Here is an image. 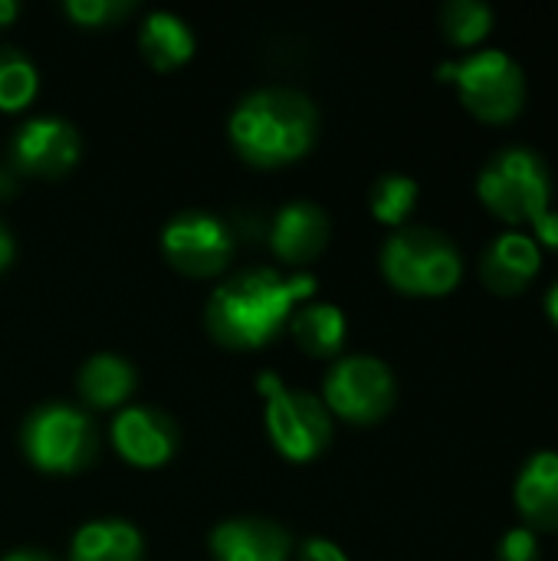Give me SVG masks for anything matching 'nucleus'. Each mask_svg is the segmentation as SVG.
<instances>
[{"label":"nucleus","instance_id":"3","mask_svg":"<svg viewBox=\"0 0 558 561\" xmlns=\"http://www.w3.org/2000/svg\"><path fill=\"white\" fill-rule=\"evenodd\" d=\"M385 279L408 296H444L464 276L457 243L434 227H401L382 247Z\"/></svg>","mask_w":558,"mask_h":561},{"label":"nucleus","instance_id":"2","mask_svg":"<svg viewBox=\"0 0 558 561\" xmlns=\"http://www.w3.org/2000/svg\"><path fill=\"white\" fill-rule=\"evenodd\" d=\"M319 115L309 95L296 89H257L237 102L227 131L240 158L276 168L303 158L316 141Z\"/></svg>","mask_w":558,"mask_h":561},{"label":"nucleus","instance_id":"20","mask_svg":"<svg viewBox=\"0 0 558 561\" xmlns=\"http://www.w3.org/2000/svg\"><path fill=\"white\" fill-rule=\"evenodd\" d=\"M39 89V72L30 62L26 53L16 46H0V108L3 112H20L23 105L33 102Z\"/></svg>","mask_w":558,"mask_h":561},{"label":"nucleus","instance_id":"6","mask_svg":"<svg viewBox=\"0 0 558 561\" xmlns=\"http://www.w3.org/2000/svg\"><path fill=\"white\" fill-rule=\"evenodd\" d=\"M441 79L454 82L460 102L483 122H510L526 102L523 66L503 49H477L457 62L437 69Z\"/></svg>","mask_w":558,"mask_h":561},{"label":"nucleus","instance_id":"13","mask_svg":"<svg viewBox=\"0 0 558 561\" xmlns=\"http://www.w3.org/2000/svg\"><path fill=\"white\" fill-rule=\"evenodd\" d=\"M329 214L312 201H293L280 207L270 224V247L286 263H309L329 243Z\"/></svg>","mask_w":558,"mask_h":561},{"label":"nucleus","instance_id":"23","mask_svg":"<svg viewBox=\"0 0 558 561\" xmlns=\"http://www.w3.org/2000/svg\"><path fill=\"white\" fill-rule=\"evenodd\" d=\"M132 10L128 0H66V13L82 26H102Z\"/></svg>","mask_w":558,"mask_h":561},{"label":"nucleus","instance_id":"12","mask_svg":"<svg viewBox=\"0 0 558 561\" xmlns=\"http://www.w3.org/2000/svg\"><path fill=\"white\" fill-rule=\"evenodd\" d=\"M293 542L289 533L260 516L227 519L210 533L214 561H289Z\"/></svg>","mask_w":558,"mask_h":561},{"label":"nucleus","instance_id":"15","mask_svg":"<svg viewBox=\"0 0 558 561\" xmlns=\"http://www.w3.org/2000/svg\"><path fill=\"white\" fill-rule=\"evenodd\" d=\"M516 510L536 529H558V454H533L516 477Z\"/></svg>","mask_w":558,"mask_h":561},{"label":"nucleus","instance_id":"18","mask_svg":"<svg viewBox=\"0 0 558 561\" xmlns=\"http://www.w3.org/2000/svg\"><path fill=\"white\" fill-rule=\"evenodd\" d=\"M76 385H79L82 401H89L92 408H118L135 391L138 375H135V365L128 358L112 355V352H99L79 368Z\"/></svg>","mask_w":558,"mask_h":561},{"label":"nucleus","instance_id":"4","mask_svg":"<svg viewBox=\"0 0 558 561\" xmlns=\"http://www.w3.org/2000/svg\"><path fill=\"white\" fill-rule=\"evenodd\" d=\"M477 194L500 220L533 224L549 210L553 178L539 151L526 145H506L483 164Z\"/></svg>","mask_w":558,"mask_h":561},{"label":"nucleus","instance_id":"14","mask_svg":"<svg viewBox=\"0 0 558 561\" xmlns=\"http://www.w3.org/2000/svg\"><path fill=\"white\" fill-rule=\"evenodd\" d=\"M539 263H543L539 243L529 233L506 230V233H500L483 250V256H480V276H483V283L493 293L513 296V293H523L536 279Z\"/></svg>","mask_w":558,"mask_h":561},{"label":"nucleus","instance_id":"29","mask_svg":"<svg viewBox=\"0 0 558 561\" xmlns=\"http://www.w3.org/2000/svg\"><path fill=\"white\" fill-rule=\"evenodd\" d=\"M546 316L558 325V283H553L549 293H546Z\"/></svg>","mask_w":558,"mask_h":561},{"label":"nucleus","instance_id":"19","mask_svg":"<svg viewBox=\"0 0 558 561\" xmlns=\"http://www.w3.org/2000/svg\"><path fill=\"white\" fill-rule=\"evenodd\" d=\"M289 332L296 345L309 355H335L345 345L349 322L335 302H309L299 306L289 319Z\"/></svg>","mask_w":558,"mask_h":561},{"label":"nucleus","instance_id":"27","mask_svg":"<svg viewBox=\"0 0 558 561\" xmlns=\"http://www.w3.org/2000/svg\"><path fill=\"white\" fill-rule=\"evenodd\" d=\"M10 260H13V237H10V230L0 224V270H7Z\"/></svg>","mask_w":558,"mask_h":561},{"label":"nucleus","instance_id":"11","mask_svg":"<svg viewBox=\"0 0 558 561\" xmlns=\"http://www.w3.org/2000/svg\"><path fill=\"white\" fill-rule=\"evenodd\" d=\"M112 444L135 467H161L178 447V427L168 414L135 404L112 421Z\"/></svg>","mask_w":558,"mask_h":561},{"label":"nucleus","instance_id":"28","mask_svg":"<svg viewBox=\"0 0 558 561\" xmlns=\"http://www.w3.org/2000/svg\"><path fill=\"white\" fill-rule=\"evenodd\" d=\"M0 561H53L46 552H39V549H16V552H10V556H3Z\"/></svg>","mask_w":558,"mask_h":561},{"label":"nucleus","instance_id":"24","mask_svg":"<svg viewBox=\"0 0 558 561\" xmlns=\"http://www.w3.org/2000/svg\"><path fill=\"white\" fill-rule=\"evenodd\" d=\"M497 559L500 561H536L539 559V539H536V529H526V526H516V529H510V533L500 539Z\"/></svg>","mask_w":558,"mask_h":561},{"label":"nucleus","instance_id":"17","mask_svg":"<svg viewBox=\"0 0 558 561\" xmlns=\"http://www.w3.org/2000/svg\"><path fill=\"white\" fill-rule=\"evenodd\" d=\"M138 49L155 69H174L194 56V30L171 10H151L138 26Z\"/></svg>","mask_w":558,"mask_h":561},{"label":"nucleus","instance_id":"9","mask_svg":"<svg viewBox=\"0 0 558 561\" xmlns=\"http://www.w3.org/2000/svg\"><path fill=\"white\" fill-rule=\"evenodd\" d=\"M161 250L174 270L187 276H214L234 256V233L214 214L181 210L164 224Z\"/></svg>","mask_w":558,"mask_h":561},{"label":"nucleus","instance_id":"30","mask_svg":"<svg viewBox=\"0 0 558 561\" xmlns=\"http://www.w3.org/2000/svg\"><path fill=\"white\" fill-rule=\"evenodd\" d=\"M16 13H20L16 0H0V26H7L10 20H16Z\"/></svg>","mask_w":558,"mask_h":561},{"label":"nucleus","instance_id":"25","mask_svg":"<svg viewBox=\"0 0 558 561\" xmlns=\"http://www.w3.org/2000/svg\"><path fill=\"white\" fill-rule=\"evenodd\" d=\"M296 561H349V556L332 539H306Z\"/></svg>","mask_w":558,"mask_h":561},{"label":"nucleus","instance_id":"16","mask_svg":"<svg viewBox=\"0 0 558 561\" xmlns=\"http://www.w3.org/2000/svg\"><path fill=\"white\" fill-rule=\"evenodd\" d=\"M141 533L125 519H92L69 546V561H141Z\"/></svg>","mask_w":558,"mask_h":561},{"label":"nucleus","instance_id":"26","mask_svg":"<svg viewBox=\"0 0 558 561\" xmlns=\"http://www.w3.org/2000/svg\"><path fill=\"white\" fill-rule=\"evenodd\" d=\"M533 230H536V243H543V247H549V250H558V210H546L539 220H533Z\"/></svg>","mask_w":558,"mask_h":561},{"label":"nucleus","instance_id":"7","mask_svg":"<svg viewBox=\"0 0 558 561\" xmlns=\"http://www.w3.org/2000/svg\"><path fill=\"white\" fill-rule=\"evenodd\" d=\"M20 447L46 473H76L95 457V427L72 404H39L23 421Z\"/></svg>","mask_w":558,"mask_h":561},{"label":"nucleus","instance_id":"8","mask_svg":"<svg viewBox=\"0 0 558 561\" xmlns=\"http://www.w3.org/2000/svg\"><path fill=\"white\" fill-rule=\"evenodd\" d=\"M395 375L375 355H345L339 358L322 381V404L329 414H339L352 424H375L395 404Z\"/></svg>","mask_w":558,"mask_h":561},{"label":"nucleus","instance_id":"5","mask_svg":"<svg viewBox=\"0 0 558 561\" xmlns=\"http://www.w3.org/2000/svg\"><path fill=\"white\" fill-rule=\"evenodd\" d=\"M257 388L263 394L266 434L286 460L303 463V460L319 457L329 447L332 414L316 394L303 388H289L276 375H260Z\"/></svg>","mask_w":558,"mask_h":561},{"label":"nucleus","instance_id":"10","mask_svg":"<svg viewBox=\"0 0 558 561\" xmlns=\"http://www.w3.org/2000/svg\"><path fill=\"white\" fill-rule=\"evenodd\" d=\"M82 138L59 115H33L10 138V164L33 178H56L79 161Z\"/></svg>","mask_w":558,"mask_h":561},{"label":"nucleus","instance_id":"21","mask_svg":"<svg viewBox=\"0 0 558 561\" xmlns=\"http://www.w3.org/2000/svg\"><path fill=\"white\" fill-rule=\"evenodd\" d=\"M444 36L457 46H474L493 30V10L483 0H447L441 7Z\"/></svg>","mask_w":558,"mask_h":561},{"label":"nucleus","instance_id":"22","mask_svg":"<svg viewBox=\"0 0 558 561\" xmlns=\"http://www.w3.org/2000/svg\"><path fill=\"white\" fill-rule=\"evenodd\" d=\"M418 204V181L408 174H382L372 184V214L382 224H405Z\"/></svg>","mask_w":558,"mask_h":561},{"label":"nucleus","instance_id":"31","mask_svg":"<svg viewBox=\"0 0 558 561\" xmlns=\"http://www.w3.org/2000/svg\"><path fill=\"white\" fill-rule=\"evenodd\" d=\"M13 191V174L0 168V194H10Z\"/></svg>","mask_w":558,"mask_h":561},{"label":"nucleus","instance_id":"1","mask_svg":"<svg viewBox=\"0 0 558 561\" xmlns=\"http://www.w3.org/2000/svg\"><path fill=\"white\" fill-rule=\"evenodd\" d=\"M312 273H276L247 270L220 283L207 299V332L227 348H260L266 345L316 293Z\"/></svg>","mask_w":558,"mask_h":561}]
</instances>
